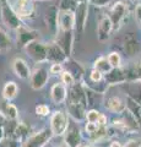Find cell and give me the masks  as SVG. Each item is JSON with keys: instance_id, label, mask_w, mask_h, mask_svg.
<instances>
[{"instance_id": "6da1fadb", "label": "cell", "mask_w": 141, "mask_h": 147, "mask_svg": "<svg viewBox=\"0 0 141 147\" xmlns=\"http://www.w3.org/2000/svg\"><path fill=\"white\" fill-rule=\"evenodd\" d=\"M0 17H1L3 24L9 30L16 31L21 26H24V22L16 15L11 4L7 0H0Z\"/></svg>"}, {"instance_id": "7a4b0ae2", "label": "cell", "mask_w": 141, "mask_h": 147, "mask_svg": "<svg viewBox=\"0 0 141 147\" xmlns=\"http://www.w3.org/2000/svg\"><path fill=\"white\" fill-rule=\"evenodd\" d=\"M70 117L67 112L63 109H58L51 115V121H49V129L52 130L54 136H64L70 125Z\"/></svg>"}, {"instance_id": "3957f363", "label": "cell", "mask_w": 141, "mask_h": 147, "mask_svg": "<svg viewBox=\"0 0 141 147\" xmlns=\"http://www.w3.org/2000/svg\"><path fill=\"white\" fill-rule=\"evenodd\" d=\"M26 54L37 64H44L48 63V44L42 43L39 40L27 44L24 48Z\"/></svg>"}, {"instance_id": "277c9868", "label": "cell", "mask_w": 141, "mask_h": 147, "mask_svg": "<svg viewBox=\"0 0 141 147\" xmlns=\"http://www.w3.org/2000/svg\"><path fill=\"white\" fill-rule=\"evenodd\" d=\"M128 13H129V10H128V5L119 0V1H115L113 5L109 9V12H108V17L111 18L113 26H114V31H118L120 30V27L124 24L125 18L128 17Z\"/></svg>"}, {"instance_id": "5b68a950", "label": "cell", "mask_w": 141, "mask_h": 147, "mask_svg": "<svg viewBox=\"0 0 141 147\" xmlns=\"http://www.w3.org/2000/svg\"><path fill=\"white\" fill-rule=\"evenodd\" d=\"M11 6L21 20H32L36 17L34 0H13Z\"/></svg>"}, {"instance_id": "8992f818", "label": "cell", "mask_w": 141, "mask_h": 147, "mask_svg": "<svg viewBox=\"0 0 141 147\" xmlns=\"http://www.w3.org/2000/svg\"><path fill=\"white\" fill-rule=\"evenodd\" d=\"M53 136L54 135L51 129H48V127L40 129L39 131H36L33 134H31L28 139L21 145V147H44L52 140Z\"/></svg>"}, {"instance_id": "52a82bcc", "label": "cell", "mask_w": 141, "mask_h": 147, "mask_svg": "<svg viewBox=\"0 0 141 147\" xmlns=\"http://www.w3.org/2000/svg\"><path fill=\"white\" fill-rule=\"evenodd\" d=\"M49 67L44 66L43 64H40L39 66H37L32 71V75H31V79H30V86L32 90L36 91H39L42 90L43 87L48 84L49 81Z\"/></svg>"}, {"instance_id": "ba28073f", "label": "cell", "mask_w": 141, "mask_h": 147, "mask_svg": "<svg viewBox=\"0 0 141 147\" xmlns=\"http://www.w3.org/2000/svg\"><path fill=\"white\" fill-rule=\"evenodd\" d=\"M74 33L75 31H59L54 37V42L63 49L67 58L71 57L72 47H74Z\"/></svg>"}, {"instance_id": "9c48e42d", "label": "cell", "mask_w": 141, "mask_h": 147, "mask_svg": "<svg viewBox=\"0 0 141 147\" xmlns=\"http://www.w3.org/2000/svg\"><path fill=\"white\" fill-rule=\"evenodd\" d=\"M16 42L19 48H25L27 44L38 40L39 38V32L36 30H31L28 27H26L25 25L21 26L20 28H17L16 31Z\"/></svg>"}, {"instance_id": "30bf717a", "label": "cell", "mask_w": 141, "mask_h": 147, "mask_svg": "<svg viewBox=\"0 0 141 147\" xmlns=\"http://www.w3.org/2000/svg\"><path fill=\"white\" fill-rule=\"evenodd\" d=\"M81 141H82V134L79 123L71 120L64 135V144L69 147H81Z\"/></svg>"}, {"instance_id": "8fae6325", "label": "cell", "mask_w": 141, "mask_h": 147, "mask_svg": "<svg viewBox=\"0 0 141 147\" xmlns=\"http://www.w3.org/2000/svg\"><path fill=\"white\" fill-rule=\"evenodd\" d=\"M114 31V26H113L111 18L107 16H102L99 18L98 24H97V30H96V34H97V39L99 42H107L111 38L112 32Z\"/></svg>"}, {"instance_id": "7c38bea8", "label": "cell", "mask_w": 141, "mask_h": 147, "mask_svg": "<svg viewBox=\"0 0 141 147\" xmlns=\"http://www.w3.org/2000/svg\"><path fill=\"white\" fill-rule=\"evenodd\" d=\"M88 18V3H79L75 10V32L82 33Z\"/></svg>"}, {"instance_id": "4fadbf2b", "label": "cell", "mask_w": 141, "mask_h": 147, "mask_svg": "<svg viewBox=\"0 0 141 147\" xmlns=\"http://www.w3.org/2000/svg\"><path fill=\"white\" fill-rule=\"evenodd\" d=\"M44 21L51 34L55 37L59 32V7L58 6L49 7L44 15Z\"/></svg>"}, {"instance_id": "5bb4252c", "label": "cell", "mask_w": 141, "mask_h": 147, "mask_svg": "<svg viewBox=\"0 0 141 147\" xmlns=\"http://www.w3.org/2000/svg\"><path fill=\"white\" fill-rule=\"evenodd\" d=\"M12 71L20 80H24V81L30 80L31 75H32L30 65L22 58H15L12 60Z\"/></svg>"}, {"instance_id": "9a60e30c", "label": "cell", "mask_w": 141, "mask_h": 147, "mask_svg": "<svg viewBox=\"0 0 141 147\" xmlns=\"http://www.w3.org/2000/svg\"><path fill=\"white\" fill-rule=\"evenodd\" d=\"M51 99L54 104L60 105L63 103H66L67 99V87L63 82H57L51 88Z\"/></svg>"}, {"instance_id": "2e32d148", "label": "cell", "mask_w": 141, "mask_h": 147, "mask_svg": "<svg viewBox=\"0 0 141 147\" xmlns=\"http://www.w3.org/2000/svg\"><path fill=\"white\" fill-rule=\"evenodd\" d=\"M59 31H75V11L59 10Z\"/></svg>"}, {"instance_id": "e0dca14e", "label": "cell", "mask_w": 141, "mask_h": 147, "mask_svg": "<svg viewBox=\"0 0 141 147\" xmlns=\"http://www.w3.org/2000/svg\"><path fill=\"white\" fill-rule=\"evenodd\" d=\"M104 80L108 85H120L128 81V74L125 67H117L112 69L108 74L104 75Z\"/></svg>"}, {"instance_id": "ac0fdd59", "label": "cell", "mask_w": 141, "mask_h": 147, "mask_svg": "<svg viewBox=\"0 0 141 147\" xmlns=\"http://www.w3.org/2000/svg\"><path fill=\"white\" fill-rule=\"evenodd\" d=\"M48 44V61L53 64V63H61L64 64L67 59L65 53L63 52V49L59 47V45L54 42H49L47 43Z\"/></svg>"}, {"instance_id": "d6986e66", "label": "cell", "mask_w": 141, "mask_h": 147, "mask_svg": "<svg viewBox=\"0 0 141 147\" xmlns=\"http://www.w3.org/2000/svg\"><path fill=\"white\" fill-rule=\"evenodd\" d=\"M64 64H65L64 65L65 70L69 71L71 75L75 77V80L77 82H82V79L85 76V70H84V67L81 66V64L77 63V61H74L71 58L67 59Z\"/></svg>"}, {"instance_id": "ffe728a7", "label": "cell", "mask_w": 141, "mask_h": 147, "mask_svg": "<svg viewBox=\"0 0 141 147\" xmlns=\"http://www.w3.org/2000/svg\"><path fill=\"white\" fill-rule=\"evenodd\" d=\"M106 108L112 113L123 114L126 110V103L118 96H112L106 100Z\"/></svg>"}, {"instance_id": "44dd1931", "label": "cell", "mask_w": 141, "mask_h": 147, "mask_svg": "<svg viewBox=\"0 0 141 147\" xmlns=\"http://www.w3.org/2000/svg\"><path fill=\"white\" fill-rule=\"evenodd\" d=\"M31 135V127L30 125H27L24 121H19L16 123V126L13 129V134H12V139L17 140L19 142H21V145L28 139Z\"/></svg>"}, {"instance_id": "7402d4cb", "label": "cell", "mask_w": 141, "mask_h": 147, "mask_svg": "<svg viewBox=\"0 0 141 147\" xmlns=\"http://www.w3.org/2000/svg\"><path fill=\"white\" fill-rule=\"evenodd\" d=\"M19 92H20V88L15 81H7L3 87V98L6 102H11L12 99H15L17 97Z\"/></svg>"}, {"instance_id": "603a6c76", "label": "cell", "mask_w": 141, "mask_h": 147, "mask_svg": "<svg viewBox=\"0 0 141 147\" xmlns=\"http://www.w3.org/2000/svg\"><path fill=\"white\" fill-rule=\"evenodd\" d=\"M139 49V44L138 40L133 34H128L125 37V42H124V50L125 53L129 55V57H134L138 53Z\"/></svg>"}, {"instance_id": "cb8c5ba5", "label": "cell", "mask_w": 141, "mask_h": 147, "mask_svg": "<svg viewBox=\"0 0 141 147\" xmlns=\"http://www.w3.org/2000/svg\"><path fill=\"white\" fill-rule=\"evenodd\" d=\"M3 113L6 117L7 120L10 121H17V119H19V109H17L15 104H12L10 102H6L4 104Z\"/></svg>"}, {"instance_id": "d4e9b609", "label": "cell", "mask_w": 141, "mask_h": 147, "mask_svg": "<svg viewBox=\"0 0 141 147\" xmlns=\"http://www.w3.org/2000/svg\"><path fill=\"white\" fill-rule=\"evenodd\" d=\"M93 69H96V70L101 71L103 75H106V74H108L113 67H112L111 64H109L108 59H107L106 57H99V58H97L96 60H94V63H93Z\"/></svg>"}, {"instance_id": "484cf974", "label": "cell", "mask_w": 141, "mask_h": 147, "mask_svg": "<svg viewBox=\"0 0 141 147\" xmlns=\"http://www.w3.org/2000/svg\"><path fill=\"white\" fill-rule=\"evenodd\" d=\"M11 48V39L5 31L0 30V52H7Z\"/></svg>"}, {"instance_id": "4316f807", "label": "cell", "mask_w": 141, "mask_h": 147, "mask_svg": "<svg viewBox=\"0 0 141 147\" xmlns=\"http://www.w3.org/2000/svg\"><path fill=\"white\" fill-rule=\"evenodd\" d=\"M79 1L77 0H60L59 1V10H67V11H75Z\"/></svg>"}, {"instance_id": "83f0119b", "label": "cell", "mask_w": 141, "mask_h": 147, "mask_svg": "<svg viewBox=\"0 0 141 147\" xmlns=\"http://www.w3.org/2000/svg\"><path fill=\"white\" fill-rule=\"evenodd\" d=\"M107 59H108V61L112 65L113 69L121 67V57H120V54L118 52H111L108 54Z\"/></svg>"}, {"instance_id": "f1b7e54d", "label": "cell", "mask_w": 141, "mask_h": 147, "mask_svg": "<svg viewBox=\"0 0 141 147\" xmlns=\"http://www.w3.org/2000/svg\"><path fill=\"white\" fill-rule=\"evenodd\" d=\"M60 82H63V84H64L67 88H69V87H71L72 85L75 84V82H77L76 80H75V77L71 75V74L67 71V70H64L61 72V75H60Z\"/></svg>"}, {"instance_id": "f546056e", "label": "cell", "mask_w": 141, "mask_h": 147, "mask_svg": "<svg viewBox=\"0 0 141 147\" xmlns=\"http://www.w3.org/2000/svg\"><path fill=\"white\" fill-rule=\"evenodd\" d=\"M104 81V75L101 72L96 70V69H91V71L88 74V81L87 82H92V84H97V82H102Z\"/></svg>"}, {"instance_id": "4dcf8cb0", "label": "cell", "mask_w": 141, "mask_h": 147, "mask_svg": "<svg viewBox=\"0 0 141 147\" xmlns=\"http://www.w3.org/2000/svg\"><path fill=\"white\" fill-rule=\"evenodd\" d=\"M34 113H36V115L40 118L48 117V115H51V107L48 104H38L34 108Z\"/></svg>"}, {"instance_id": "1f68e13d", "label": "cell", "mask_w": 141, "mask_h": 147, "mask_svg": "<svg viewBox=\"0 0 141 147\" xmlns=\"http://www.w3.org/2000/svg\"><path fill=\"white\" fill-rule=\"evenodd\" d=\"M101 114L102 113L98 112L97 109H90V110H87V114H86V121L87 123H98Z\"/></svg>"}, {"instance_id": "d6a6232c", "label": "cell", "mask_w": 141, "mask_h": 147, "mask_svg": "<svg viewBox=\"0 0 141 147\" xmlns=\"http://www.w3.org/2000/svg\"><path fill=\"white\" fill-rule=\"evenodd\" d=\"M64 64L61 63H53L51 64V66H49V72L52 74V75H61V72L64 71Z\"/></svg>"}, {"instance_id": "836d02e7", "label": "cell", "mask_w": 141, "mask_h": 147, "mask_svg": "<svg viewBox=\"0 0 141 147\" xmlns=\"http://www.w3.org/2000/svg\"><path fill=\"white\" fill-rule=\"evenodd\" d=\"M99 129V125L97 123H86L85 124V131L87 132V135H93L94 132H97Z\"/></svg>"}, {"instance_id": "e575fe53", "label": "cell", "mask_w": 141, "mask_h": 147, "mask_svg": "<svg viewBox=\"0 0 141 147\" xmlns=\"http://www.w3.org/2000/svg\"><path fill=\"white\" fill-rule=\"evenodd\" d=\"M112 1H113V0H88V3H91L92 5L97 6V7L108 6V5H111Z\"/></svg>"}, {"instance_id": "d590c367", "label": "cell", "mask_w": 141, "mask_h": 147, "mask_svg": "<svg viewBox=\"0 0 141 147\" xmlns=\"http://www.w3.org/2000/svg\"><path fill=\"white\" fill-rule=\"evenodd\" d=\"M134 16H135V20L141 24V3L136 4L135 10H134Z\"/></svg>"}, {"instance_id": "8d00e7d4", "label": "cell", "mask_w": 141, "mask_h": 147, "mask_svg": "<svg viewBox=\"0 0 141 147\" xmlns=\"http://www.w3.org/2000/svg\"><path fill=\"white\" fill-rule=\"evenodd\" d=\"M125 147H141V140L136 139V140H129L125 144Z\"/></svg>"}, {"instance_id": "74e56055", "label": "cell", "mask_w": 141, "mask_h": 147, "mask_svg": "<svg viewBox=\"0 0 141 147\" xmlns=\"http://www.w3.org/2000/svg\"><path fill=\"white\" fill-rule=\"evenodd\" d=\"M6 121H7L6 117L4 115V113H3V112H0V127H4V126H5Z\"/></svg>"}, {"instance_id": "f35d334b", "label": "cell", "mask_w": 141, "mask_h": 147, "mask_svg": "<svg viewBox=\"0 0 141 147\" xmlns=\"http://www.w3.org/2000/svg\"><path fill=\"white\" fill-rule=\"evenodd\" d=\"M111 147H123L119 142H117V141H114V142H112L111 144Z\"/></svg>"}, {"instance_id": "ab89813d", "label": "cell", "mask_w": 141, "mask_h": 147, "mask_svg": "<svg viewBox=\"0 0 141 147\" xmlns=\"http://www.w3.org/2000/svg\"><path fill=\"white\" fill-rule=\"evenodd\" d=\"M81 147H98V146H94V145H84Z\"/></svg>"}, {"instance_id": "60d3db41", "label": "cell", "mask_w": 141, "mask_h": 147, "mask_svg": "<svg viewBox=\"0 0 141 147\" xmlns=\"http://www.w3.org/2000/svg\"><path fill=\"white\" fill-rule=\"evenodd\" d=\"M79 3H88V0H77Z\"/></svg>"}, {"instance_id": "b9f144b4", "label": "cell", "mask_w": 141, "mask_h": 147, "mask_svg": "<svg viewBox=\"0 0 141 147\" xmlns=\"http://www.w3.org/2000/svg\"><path fill=\"white\" fill-rule=\"evenodd\" d=\"M59 147H69V146H67V145H65V144H64V142H63V144H61L60 146H59Z\"/></svg>"}, {"instance_id": "7bdbcfd3", "label": "cell", "mask_w": 141, "mask_h": 147, "mask_svg": "<svg viewBox=\"0 0 141 147\" xmlns=\"http://www.w3.org/2000/svg\"><path fill=\"white\" fill-rule=\"evenodd\" d=\"M38 1H51V0H38Z\"/></svg>"}]
</instances>
